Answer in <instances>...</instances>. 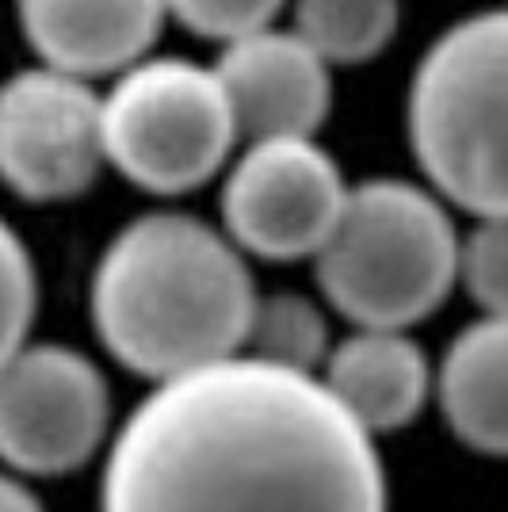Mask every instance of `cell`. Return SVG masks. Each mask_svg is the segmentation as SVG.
Masks as SVG:
<instances>
[{
	"mask_svg": "<svg viewBox=\"0 0 508 512\" xmlns=\"http://www.w3.org/2000/svg\"><path fill=\"white\" fill-rule=\"evenodd\" d=\"M100 512H386V470L318 375L237 352L134 406Z\"/></svg>",
	"mask_w": 508,
	"mask_h": 512,
	"instance_id": "obj_1",
	"label": "cell"
},
{
	"mask_svg": "<svg viewBox=\"0 0 508 512\" xmlns=\"http://www.w3.org/2000/svg\"><path fill=\"white\" fill-rule=\"evenodd\" d=\"M256 283L226 234L191 214H142L104 249L92 325L142 379H172L241 352Z\"/></svg>",
	"mask_w": 508,
	"mask_h": 512,
	"instance_id": "obj_2",
	"label": "cell"
},
{
	"mask_svg": "<svg viewBox=\"0 0 508 512\" xmlns=\"http://www.w3.org/2000/svg\"><path fill=\"white\" fill-rule=\"evenodd\" d=\"M459 234L444 203L409 180L348 188L314 268L329 306L367 329H409L455 287Z\"/></svg>",
	"mask_w": 508,
	"mask_h": 512,
	"instance_id": "obj_3",
	"label": "cell"
},
{
	"mask_svg": "<svg viewBox=\"0 0 508 512\" xmlns=\"http://www.w3.org/2000/svg\"><path fill=\"white\" fill-rule=\"evenodd\" d=\"M508 16L478 12L428 46L409 88V142L432 188L478 218H501Z\"/></svg>",
	"mask_w": 508,
	"mask_h": 512,
	"instance_id": "obj_4",
	"label": "cell"
},
{
	"mask_svg": "<svg viewBox=\"0 0 508 512\" xmlns=\"http://www.w3.org/2000/svg\"><path fill=\"white\" fill-rule=\"evenodd\" d=\"M104 161L153 195H184L230 161L241 138L214 69L188 58H138L100 96Z\"/></svg>",
	"mask_w": 508,
	"mask_h": 512,
	"instance_id": "obj_5",
	"label": "cell"
},
{
	"mask_svg": "<svg viewBox=\"0 0 508 512\" xmlns=\"http://www.w3.org/2000/svg\"><path fill=\"white\" fill-rule=\"evenodd\" d=\"M348 199L333 153L314 134L253 138L222 184V226L241 253L306 260L325 245Z\"/></svg>",
	"mask_w": 508,
	"mask_h": 512,
	"instance_id": "obj_6",
	"label": "cell"
},
{
	"mask_svg": "<svg viewBox=\"0 0 508 512\" xmlns=\"http://www.w3.org/2000/svg\"><path fill=\"white\" fill-rule=\"evenodd\" d=\"M111 421L100 367L69 344L23 341L0 363V463L35 478L85 467Z\"/></svg>",
	"mask_w": 508,
	"mask_h": 512,
	"instance_id": "obj_7",
	"label": "cell"
},
{
	"mask_svg": "<svg viewBox=\"0 0 508 512\" xmlns=\"http://www.w3.org/2000/svg\"><path fill=\"white\" fill-rule=\"evenodd\" d=\"M100 96L54 65L0 85V180L27 203L85 195L104 169Z\"/></svg>",
	"mask_w": 508,
	"mask_h": 512,
	"instance_id": "obj_8",
	"label": "cell"
},
{
	"mask_svg": "<svg viewBox=\"0 0 508 512\" xmlns=\"http://www.w3.org/2000/svg\"><path fill=\"white\" fill-rule=\"evenodd\" d=\"M214 77L230 100L241 138L314 134L333 107L329 65L295 31L260 27L226 43Z\"/></svg>",
	"mask_w": 508,
	"mask_h": 512,
	"instance_id": "obj_9",
	"label": "cell"
},
{
	"mask_svg": "<svg viewBox=\"0 0 508 512\" xmlns=\"http://www.w3.org/2000/svg\"><path fill=\"white\" fill-rule=\"evenodd\" d=\"M31 50L73 77H107L146 58L165 23V0H16Z\"/></svg>",
	"mask_w": 508,
	"mask_h": 512,
	"instance_id": "obj_10",
	"label": "cell"
},
{
	"mask_svg": "<svg viewBox=\"0 0 508 512\" xmlns=\"http://www.w3.org/2000/svg\"><path fill=\"white\" fill-rule=\"evenodd\" d=\"M318 379L348 409L360 428L394 432L405 428L428 402L432 375L421 344L405 337V329H367L344 337L325 352Z\"/></svg>",
	"mask_w": 508,
	"mask_h": 512,
	"instance_id": "obj_11",
	"label": "cell"
},
{
	"mask_svg": "<svg viewBox=\"0 0 508 512\" xmlns=\"http://www.w3.org/2000/svg\"><path fill=\"white\" fill-rule=\"evenodd\" d=\"M505 318L486 314L451 341L436 394L444 406V421L478 455H505L508 448V409H505Z\"/></svg>",
	"mask_w": 508,
	"mask_h": 512,
	"instance_id": "obj_12",
	"label": "cell"
},
{
	"mask_svg": "<svg viewBox=\"0 0 508 512\" xmlns=\"http://www.w3.org/2000/svg\"><path fill=\"white\" fill-rule=\"evenodd\" d=\"M402 20L398 0H295V35L325 65H360L382 54Z\"/></svg>",
	"mask_w": 508,
	"mask_h": 512,
	"instance_id": "obj_13",
	"label": "cell"
},
{
	"mask_svg": "<svg viewBox=\"0 0 508 512\" xmlns=\"http://www.w3.org/2000/svg\"><path fill=\"white\" fill-rule=\"evenodd\" d=\"M329 352V325L325 314L310 299L279 291V295H256L241 356L276 363L287 371H306L318 375L321 360Z\"/></svg>",
	"mask_w": 508,
	"mask_h": 512,
	"instance_id": "obj_14",
	"label": "cell"
},
{
	"mask_svg": "<svg viewBox=\"0 0 508 512\" xmlns=\"http://www.w3.org/2000/svg\"><path fill=\"white\" fill-rule=\"evenodd\" d=\"M455 283L482 306V314L505 318L508 299V234L501 218H478V226L459 237L455 249Z\"/></svg>",
	"mask_w": 508,
	"mask_h": 512,
	"instance_id": "obj_15",
	"label": "cell"
},
{
	"mask_svg": "<svg viewBox=\"0 0 508 512\" xmlns=\"http://www.w3.org/2000/svg\"><path fill=\"white\" fill-rule=\"evenodd\" d=\"M35 306H39V283L31 253L20 234L0 218V363L27 341Z\"/></svg>",
	"mask_w": 508,
	"mask_h": 512,
	"instance_id": "obj_16",
	"label": "cell"
},
{
	"mask_svg": "<svg viewBox=\"0 0 508 512\" xmlns=\"http://www.w3.org/2000/svg\"><path fill=\"white\" fill-rule=\"evenodd\" d=\"M279 8L283 0H165L169 16L214 43H230L237 35L268 27L279 16Z\"/></svg>",
	"mask_w": 508,
	"mask_h": 512,
	"instance_id": "obj_17",
	"label": "cell"
},
{
	"mask_svg": "<svg viewBox=\"0 0 508 512\" xmlns=\"http://www.w3.org/2000/svg\"><path fill=\"white\" fill-rule=\"evenodd\" d=\"M0 512H43L39 497L23 486L20 478L0 470Z\"/></svg>",
	"mask_w": 508,
	"mask_h": 512,
	"instance_id": "obj_18",
	"label": "cell"
}]
</instances>
